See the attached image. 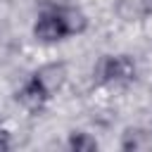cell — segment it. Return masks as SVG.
<instances>
[{"mask_svg": "<svg viewBox=\"0 0 152 152\" xmlns=\"http://www.w3.org/2000/svg\"><path fill=\"white\" fill-rule=\"evenodd\" d=\"M50 100V95L40 88V83L31 76L24 86H21V90H17V102L21 104V107H26L28 112H38V109H43V104Z\"/></svg>", "mask_w": 152, "mask_h": 152, "instance_id": "277c9868", "label": "cell"}, {"mask_svg": "<svg viewBox=\"0 0 152 152\" xmlns=\"http://www.w3.org/2000/svg\"><path fill=\"white\" fill-rule=\"evenodd\" d=\"M33 78L40 83V88L52 97L62 86H64V81H66V64L64 62H52V64H45V66H40L36 74H33Z\"/></svg>", "mask_w": 152, "mask_h": 152, "instance_id": "3957f363", "label": "cell"}, {"mask_svg": "<svg viewBox=\"0 0 152 152\" xmlns=\"http://www.w3.org/2000/svg\"><path fill=\"white\" fill-rule=\"evenodd\" d=\"M10 147H12L10 133H7V131H0V152H5V150H10Z\"/></svg>", "mask_w": 152, "mask_h": 152, "instance_id": "ba28073f", "label": "cell"}, {"mask_svg": "<svg viewBox=\"0 0 152 152\" xmlns=\"http://www.w3.org/2000/svg\"><path fill=\"white\" fill-rule=\"evenodd\" d=\"M97 74L104 83H128L135 76V62L128 55H107L102 57Z\"/></svg>", "mask_w": 152, "mask_h": 152, "instance_id": "7a4b0ae2", "label": "cell"}, {"mask_svg": "<svg viewBox=\"0 0 152 152\" xmlns=\"http://www.w3.org/2000/svg\"><path fill=\"white\" fill-rule=\"evenodd\" d=\"M66 145H69L71 152H95V150H97V140H95L90 133H83V131L69 133Z\"/></svg>", "mask_w": 152, "mask_h": 152, "instance_id": "52a82bcc", "label": "cell"}, {"mask_svg": "<svg viewBox=\"0 0 152 152\" xmlns=\"http://www.w3.org/2000/svg\"><path fill=\"white\" fill-rule=\"evenodd\" d=\"M33 36L40 43H59L69 36V28H66V21H64L59 7L45 10L38 14V19L33 24Z\"/></svg>", "mask_w": 152, "mask_h": 152, "instance_id": "6da1fadb", "label": "cell"}, {"mask_svg": "<svg viewBox=\"0 0 152 152\" xmlns=\"http://www.w3.org/2000/svg\"><path fill=\"white\" fill-rule=\"evenodd\" d=\"M121 147L128 152H145L152 150V133L145 128H126L121 138Z\"/></svg>", "mask_w": 152, "mask_h": 152, "instance_id": "5b68a950", "label": "cell"}, {"mask_svg": "<svg viewBox=\"0 0 152 152\" xmlns=\"http://www.w3.org/2000/svg\"><path fill=\"white\" fill-rule=\"evenodd\" d=\"M59 12H62V17H64V21H66L69 36L83 33V31L88 28V19H86V14H83L78 7H59Z\"/></svg>", "mask_w": 152, "mask_h": 152, "instance_id": "8992f818", "label": "cell"}]
</instances>
